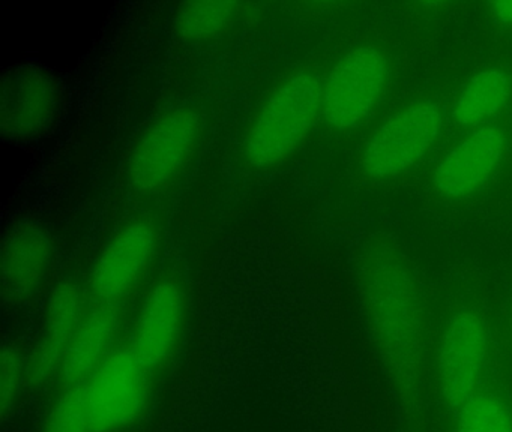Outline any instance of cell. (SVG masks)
<instances>
[{
    "mask_svg": "<svg viewBox=\"0 0 512 432\" xmlns=\"http://www.w3.org/2000/svg\"><path fill=\"white\" fill-rule=\"evenodd\" d=\"M359 267L368 330L404 431L428 432L431 317L424 285L407 258L382 242L362 252Z\"/></svg>",
    "mask_w": 512,
    "mask_h": 432,
    "instance_id": "1",
    "label": "cell"
},
{
    "mask_svg": "<svg viewBox=\"0 0 512 432\" xmlns=\"http://www.w3.org/2000/svg\"><path fill=\"white\" fill-rule=\"evenodd\" d=\"M505 374V347L478 303L449 306L436 326L431 323L428 398L436 431L479 390Z\"/></svg>",
    "mask_w": 512,
    "mask_h": 432,
    "instance_id": "2",
    "label": "cell"
},
{
    "mask_svg": "<svg viewBox=\"0 0 512 432\" xmlns=\"http://www.w3.org/2000/svg\"><path fill=\"white\" fill-rule=\"evenodd\" d=\"M208 123V110L199 102H185L158 116L134 144L128 159L131 191L155 197L178 185L202 150Z\"/></svg>",
    "mask_w": 512,
    "mask_h": 432,
    "instance_id": "3",
    "label": "cell"
},
{
    "mask_svg": "<svg viewBox=\"0 0 512 432\" xmlns=\"http://www.w3.org/2000/svg\"><path fill=\"white\" fill-rule=\"evenodd\" d=\"M322 95L323 81L311 71L284 78L248 126L244 141L248 164L268 170L287 161L322 119Z\"/></svg>",
    "mask_w": 512,
    "mask_h": 432,
    "instance_id": "4",
    "label": "cell"
},
{
    "mask_svg": "<svg viewBox=\"0 0 512 432\" xmlns=\"http://www.w3.org/2000/svg\"><path fill=\"white\" fill-rule=\"evenodd\" d=\"M152 378L131 345H119L91 377L77 383L89 431L121 432L142 419L151 402Z\"/></svg>",
    "mask_w": 512,
    "mask_h": 432,
    "instance_id": "5",
    "label": "cell"
},
{
    "mask_svg": "<svg viewBox=\"0 0 512 432\" xmlns=\"http://www.w3.org/2000/svg\"><path fill=\"white\" fill-rule=\"evenodd\" d=\"M388 83V62L370 45L347 51L323 80L322 120L334 131L358 128L379 104Z\"/></svg>",
    "mask_w": 512,
    "mask_h": 432,
    "instance_id": "6",
    "label": "cell"
},
{
    "mask_svg": "<svg viewBox=\"0 0 512 432\" xmlns=\"http://www.w3.org/2000/svg\"><path fill=\"white\" fill-rule=\"evenodd\" d=\"M443 128V113L431 101L401 108L371 135L361 155V167L371 179H392L418 164Z\"/></svg>",
    "mask_w": 512,
    "mask_h": 432,
    "instance_id": "7",
    "label": "cell"
},
{
    "mask_svg": "<svg viewBox=\"0 0 512 432\" xmlns=\"http://www.w3.org/2000/svg\"><path fill=\"white\" fill-rule=\"evenodd\" d=\"M163 230L152 216H137L107 243L91 275L95 302L119 306L142 284L157 261Z\"/></svg>",
    "mask_w": 512,
    "mask_h": 432,
    "instance_id": "8",
    "label": "cell"
},
{
    "mask_svg": "<svg viewBox=\"0 0 512 432\" xmlns=\"http://www.w3.org/2000/svg\"><path fill=\"white\" fill-rule=\"evenodd\" d=\"M187 312V291L173 276L158 279L146 293L130 345L152 374L166 368L175 357L187 324Z\"/></svg>",
    "mask_w": 512,
    "mask_h": 432,
    "instance_id": "9",
    "label": "cell"
},
{
    "mask_svg": "<svg viewBox=\"0 0 512 432\" xmlns=\"http://www.w3.org/2000/svg\"><path fill=\"white\" fill-rule=\"evenodd\" d=\"M506 146L508 137L499 126L473 129L440 159L434 170V188L451 200L475 194L502 164Z\"/></svg>",
    "mask_w": 512,
    "mask_h": 432,
    "instance_id": "10",
    "label": "cell"
},
{
    "mask_svg": "<svg viewBox=\"0 0 512 432\" xmlns=\"http://www.w3.org/2000/svg\"><path fill=\"white\" fill-rule=\"evenodd\" d=\"M88 294L82 284L67 279L53 290L44 314L43 329L29 366L32 380L41 383L61 369L65 351L88 314Z\"/></svg>",
    "mask_w": 512,
    "mask_h": 432,
    "instance_id": "11",
    "label": "cell"
},
{
    "mask_svg": "<svg viewBox=\"0 0 512 432\" xmlns=\"http://www.w3.org/2000/svg\"><path fill=\"white\" fill-rule=\"evenodd\" d=\"M58 111V87L50 75L26 69L5 84L2 126L13 138H31L49 128Z\"/></svg>",
    "mask_w": 512,
    "mask_h": 432,
    "instance_id": "12",
    "label": "cell"
},
{
    "mask_svg": "<svg viewBox=\"0 0 512 432\" xmlns=\"http://www.w3.org/2000/svg\"><path fill=\"white\" fill-rule=\"evenodd\" d=\"M52 240L46 231L23 225L11 231L2 252L4 293L11 302H26L46 282L53 266Z\"/></svg>",
    "mask_w": 512,
    "mask_h": 432,
    "instance_id": "13",
    "label": "cell"
},
{
    "mask_svg": "<svg viewBox=\"0 0 512 432\" xmlns=\"http://www.w3.org/2000/svg\"><path fill=\"white\" fill-rule=\"evenodd\" d=\"M119 329V306L97 303L89 308L65 351L59 369L68 386L82 383L109 359L118 348Z\"/></svg>",
    "mask_w": 512,
    "mask_h": 432,
    "instance_id": "14",
    "label": "cell"
},
{
    "mask_svg": "<svg viewBox=\"0 0 512 432\" xmlns=\"http://www.w3.org/2000/svg\"><path fill=\"white\" fill-rule=\"evenodd\" d=\"M512 80L500 68L479 71L466 81L454 104V119L463 128L490 125L511 101Z\"/></svg>",
    "mask_w": 512,
    "mask_h": 432,
    "instance_id": "15",
    "label": "cell"
},
{
    "mask_svg": "<svg viewBox=\"0 0 512 432\" xmlns=\"http://www.w3.org/2000/svg\"><path fill=\"white\" fill-rule=\"evenodd\" d=\"M437 432H512V380L500 375L473 395Z\"/></svg>",
    "mask_w": 512,
    "mask_h": 432,
    "instance_id": "16",
    "label": "cell"
},
{
    "mask_svg": "<svg viewBox=\"0 0 512 432\" xmlns=\"http://www.w3.org/2000/svg\"><path fill=\"white\" fill-rule=\"evenodd\" d=\"M241 3L194 2L178 14L179 32L191 41H208L227 32L241 17Z\"/></svg>",
    "mask_w": 512,
    "mask_h": 432,
    "instance_id": "17",
    "label": "cell"
},
{
    "mask_svg": "<svg viewBox=\"0 0 512 432\" xmlns=\"http://www.w3.org/2000/svg\"><path fill=\"white\" fill-rule=\"evenodd\" d=\"M41 432H91L79 386L70 384L53 404Z\"/></svg>",
    "mask_w": 512,
    "mask_h": 432,
    "instance_id": "18",
    "label": "cell"
},
{
    "mask_svg": "<svg viewBox=\"0 0 512 432\" xmlns=\"http://www.w3.org/2000/svg\"><path fill=\"white\" fill-rule=\"evenodd\" d=\"M25 362L14 347L5 348L2 354V411L13 410L25 377Z\"/></svg>",
    "mask_w": 512,
    "mask_h": 432,
    "instance_id": "19",
    "label": "cell"
},
{
    "mask_svg": "<svg viewBox=\"0 0 512 432\" xmlns=\"http://www.w3.org/2000/svg\"><path fill=\"white\" fill-rule=\"evenodd\" d=\"M491 14L502 21V23L512 24V2H494L490 5Z\"/></svg>",
    "mask_w": 512,
    "mask_h": 432,
    "instance_id": "20",
    "label": "cell"
},
{
    "mask_svg": "<svg viewBox=\"0 0 512 432\" xmlns=\"http://www.w3.org/2000/svg\"><path fill=\"white\" fill-rule=\"evenodd\" d=\"M505 356H506V363H508L509 375H511V380H512V327H511V342H509V347L505 348Z\"/></svg>",
    "mask_w": 512,
    "mask_h": 432,
    "instance_id": "21",
    "label": "cell"
}]
</instances>
